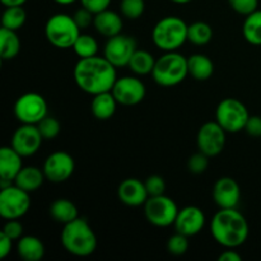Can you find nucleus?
<instances>
[{
	"label": "nucleus",
	"mask_w": 261,
	"mask_h": 261,
	"mask_svg": "<svg viewBox=\"0 0 261 261\" xmlns=\"http://www.w3.org/2000/svg\"><path fill=\"white\" fill-rule=\"evenodd\" d=\"M250 114L247 107L237 98H224L216 110V121L227 133H239L245 130Z\"/></svg>",
	"instance_id": "7"
},
{
	"label": "nucleus",
	"mask_w": 261,
	"mask_h": 261,
	"mask_svg": "<svg viewBox=\"0 0 261 261\" xmlns=\"http://www.w3.org/2000/svg\"><path fill=\"white\" fill-rule=\"evenodd\" d=\"M73 50L79 59L92 58L98 54V42L96 38L88 33H81L76 38L75 43L73 46Z\"/></svg>",
	"instance_id": "31"
},
{
	"label": "nucleus",
	"mask_w": 261,
	"mask_h": 261,
	"mask_svg": "<svg viewBox=\"0 0 261 261\" xmlns=\"http://www.w3.org/2000/svg\"><path fill=\"white\" fill-rule=\"evenodd\" d=\"M209 229L214 241L226 249H236L247 241L250 228L237 208L219 209L211 219Z\"/></svg>",
	"instance_id": "2"
},
{
	"label": "nucleus",
	"mask_w": 261,
	"mask_h": 261,
	"mask_svg": "<svg viewBox=\"0 0 261 261\" xmlns=\"http://www.w3.org/2000/svg\"><path fill=\"white\" fill-rule=\"evenodd\" d=\"M2 2V4L4 5V7H20L23 4H24L27 0H0Z\"/></svg>",
	"instance_id": "44"
},
{
	"label": "nucleus",
	"mask_w": 261,
	"mask_h": 261,
	"mask_svg": "<svg viewBox=\"0 0 261 261\" xmlns=\"http://www.w3.org/2000/svg\"><path fill=\"white\" fill-rule=\"evenodd\" d=\"M209 166V157L204 153L199 152L191 155L188 161V168L194 175H201L208 170Z\"/></svg>",
	"instance_id": "35"
},
{
	"label": "nucleus",
	"mask_w": 261,
	"mask_h": 261,
	"mask_svg": "<svg viewBox=\"0 0 261 261\" xmlns=\"http://www.w3.org/2000/svg\"><path fill=\"white\" fill-rule=\"evenodd\" d=\"M60 241L69 254L76 257L91 256L97 249V237L84 218H76L64 224Z\"/></svg>",
	"instance_id": "3"
},
{
	"label": "nucleus",
	"mask_w": 261,
	"mask_h": 261,
	"mask_svg": "<svg viewBox=\"0 0 261 261\" xmlns=\"http://www.w3.org/2000/svg\"><path fill=\"white\" fill-rule=\"evenodd\" d=\"M189 75L196 81H208L214 73V64L211 58L204 54H193L188 58Z\"/></svg>",
	"instance_id": "24"
},
{
	"label": "nucleus",
	"mask_w": 261,
	"mask_h": 261,
	"mask_svg": "<svg viewBox=\"0 0 261 261\" xmlns=\"http://www.w3.org/2000/svg\"><path fill=\"white\" fill-rule=\"evenodd\" d=\"M212 196L219 209L237 208L241 199V189L234 178L221 177L213 185Z\"/></svg>",
	"instance_id": "17"
},
{
	"label": "nucleus",
	"mask_w": 261,
	"mask_h": 261,
	"mask_svg": "<svg viewBox=\"0 0 261 261\" xmlns=\"http://www.w3.org/2000/svg\"><path fill=\"white\" fill-rule=\"evenodd\" d=\"M171 2L175 3V4L182 5V4H188V3H190L191 0H171Z\"/></svg>",
	"instance_id": "46"
},
{
	"label": "nucleus",
	"mask_w": 261,
	"mask_h": 261,
	"mask_svg": "<svg viewBox=\"0 0 261 261\" xmlns=\"http://www.w3.org/2000/svg\"><path fill=\"white\" fill-rule=\"evenodd\" d=\"M81 28L74 20L73 15L58 13L51 15L45 24L46 40L56 48H73L76 38L81 35Z\"/></svg>",
	"instance_id": "6"
},
{
	"label": "nucleus",
	"mask_w": 261,
	"mask_h": 261,
	"mask_svg": "<svg viewBox=\"0 0 261 261\" xmlns=\"http://www.w3.org/2000/svg\"><path fill=\"white\" fill-rule=\"evenodd\" d=\"M245 130L249 135L254 138L261 137V116H250Z\"/></svg>",
	"instance_id": "41"
},
{
	"label": "nucleus",
	"mask_w": 261,
	"mask_h": 261,
	"mask_svg": "<svg viewBox=\"0 0 261 261\" xmlns=\"http://www.w3.org/2000/svg\"><path fill=\"white\" fill-rule=\"evenodd\" d=\"M42 142L43 138L37 125L22 124L13 133L10 145L24 158L35 155L42 145Z\"/></svg>",
	"instance_id": "15"
},
{
	"label": "nucleus",
	"mask_w": 261,
	"mask_h": 261,
	"mask_svg": "<svg viewBox=\"0 0 261 261\" xmlns=\"http://www.w3.org/2000/svg\"><path fill=\"white\" fill-rule=\"evenodd\" d=\"M3 232L13 241H18L23 236V226L18 219H9L3 227Z\"/></svg>",
	"instance_id": "39"
},
{
	"label": "nucleus",
	"mask_w": 261,
	"mask_h": 261,
	"mask_svg": "<svg viewBox=\"0 0 261 261\" xmlns=\"http://www.w3.org/2000/svg\"><path fill=\"white\" fill-rule=\"evenodd\" d=\"M157 59L147 50H138L133 54L132 59L129 61V65L127 68L130 69L133 74L138 76L148 75V74H152L153 68H154V64Z\"/></svg>",
	"instance_id": "26"
},
{
	"label": "nucleus",
	"mask_w": 261,
	"mask_h": 261,
	"mask_svg": "<svg viewBox=\"0 0 261 261\" xmlns=\"http://www.w3.org/2000/svg\"><path fill=\"white\" fill-rule=\"evenodd\" d=\"M54 2L56 3V4H59V5H71V4H74V3L75 2H78V0H54Z\"/></svg>",
	"instance_id": "45"
},
{
	"label": "nucleus",
	"mask_w": 261,
	"mask_h": 261,
	"mask_svg": "<svg viewBox=\"0 0 261 261\" xmlns=\"http://www.w3.org/2000/svg\"><path fill=\"white\" fill-rule=\"evenodd\" d=\"M188 27L182 18L176 15L163 17L153 27V43L163 53L177 51L188 41Z\"/></svg>",
	"instance_id": "4"
},
{
	"label": "nucleus",
	"mask_w": 261,
	"mask_h": 261,
	"mask_svg": "<svg viewBox=\"0 0 261 261\" xmlns=\"http://www.w3.org/2000/svg\"><path fill=\"white\" fill-rule=\"evenodd\" d=\"M226 133L217 121H208L201 125L196 138L199 152L204 153L209 158L221 154L226 147Z\"/></svg>",
	"instance_id": "12"
},
{
	"label": "nucleus",
	"mask_w": 261,
	"mask_h": 261,
	"mask_svg": "<svg viewBox=\"0 0 261 261\" xmlns=\"http://www.w3.org/2000/svg\"><path fill=\"white\" fill-rule=\"evenodd\" d=\"M73 18L81 30H87L88 27L93 25L94 14L91 12V10H88L84 7L79 8L78 10H75V13L73 14Z\"/></svg>",
	"instance_id": "38"
},
{
	"label": "nucleus",
	"mask_w": 261,
	"mask_h": 261,
	"mask_svg": "<svg viewBox=\"0 0 261 261\" xmlns=\"http://www.w3.org/2000/svg\"><path fill=\"white\" fill-rule=\"evenodd\" d=\"M20 40L17 31L7 30L3 27L0 31V56L2 60H12L19 54Z\"/></svg>",
	"instance_id": "27"
},
{
	"label": "nucleus",
	"mask_w": 261,
	"mask_h": 261,
	"mask_svg": "<svg viewBox=\"0 0 261 261\" xmlns=\"http://www.w3.org/2000/svg\"><path fill=\"white\" fill-rule=\"evenodd\" d=\"M137 51V41L132 36L120 35L107 38L105 43L103 56L115 66V68H124L129 65L133 54Z\"/></svg>",
	"instance_id": "11"
},
{
	"label": "nucleus",
	"mask_w": 261,
	"mask_h": 261,
	"mask_svg": "<svg viewBox=\"0 0 261 261\" xmlns=\"http://www.w3.org/2000/svg\"><path fill=\"white\" fill-rule=\"evenodd\" d=\"M13 249V240L9 236L0 232V259H5Z\"/></svg>",
	"instance_id": "42"
},
{
	"label": "nucleus",
	"mask_w": 261,
	"mask_h": 261,
	"mask_svg": "<svg viewBox=\"0 0 261 261\" xmlns=\"http://www.w3.org/2000/svg\"><path fill=\"white\" fill-rule=\"evenodd\" d=\"M122 25H124V20H122L121 13L106 9L94 14L93 27L103 37L110 38L120 35Z\"/></svg>",
	"instance_id": "20"
},
{
	"label": "nucleus",
	"mask_w": 261,
	"mask_h": 261,
	"mask_svg": "<svg viewBox=\"0 0 261 261\" xmlns=\"http://www.w3.org/2000/svg\"><path fill=\"white\" fill-rule=\"evenodd\" d=\"M48 213L56 223H60L63 226L78 218V209L75 204L68 199H56L55 201H53Z\"/></svg>",
	"instance_id": "25"
},
{
	"label": "nucleus",
	"mask_w": 261,
	"mask_h": 261,
	"mask_svg": "<svg viewBox=\"0 0 261 261\" xmlns=\"http://www.w3.org/2000/svg\"><path fill=\"white\" fill-rule=\"evenodd\" d=\"M189 75L188 58L178 51L163 53L155 60L153 68V81L161 87H175L182 83Z\"/></svg>",
	"instance_id": "5"
},
{
	"label": "nucleus",
	"mask_w": 261,
	"mask_h": 261,
	"mask_svg": "<svg viewBox=\"0 0 261 261\" xmlns=\"http://www.w3.org/2000/svg\"><path fill=\"white\" fill-rule=\"evenodd\" d=\"M42 170L46 180L54 184H61L71 177L75 170V162L68 152L58 150L46 158Z\"/></svg>",
	"instance_id": "14"
},
{
	"label": "nucleus",
	"mask_w": 261,
	"mask_h": 261,
	"mask_svg": "<svg viewBox=\"0 0 261 261\" xmlns=\"http://www.w3.org/2000/svg\"><path fill=\"white\" fill-rule=\"evenodd\" d=\"M79 2H81L82 7L91 10L93 14H97V13L102 12V10L109 9L112 0H79Z\"/></svg>",
	"instance_id": "40"
},
{
	"label": "nucleus",
	"mask_w": 261,
	"mask_h": 261,
	"mask_svg": "<svg viewBox=\"0 0 261 261\" xmlns=\"http://www.w3.org/2000/svg\"><path fill=\"white\" fill-rule=\"evenodd\" d=\"M219 261H241V256L233 249H227L218 257Z\"/></svg>",
	"instance_id": "43"
},
{
	"label": "nucleus",
	"mask_w": 261,
	"mask_h": 261,
	"mask_svg": "<svg viewBox=\"0 0 261 261\" xmlns=\"http://www.w3.org/2000/svg\"><path fill=\"white\" fill-rule=\"evenodd\" d=\"M178 206L175 200L167 195L149 196L144 204V214L150 224L160 228L173 226L178 213Z\"/></svg>",
	"instance_id": "8"
},
{
	"label": "nucleus",
	"mask_w": 261,
	"mask_h": 261,
	"mask_svg": "<svg viewBox=\"0 0 261 261\" xmlns=\"http://www.w3.org/2000/svg\"><path fill=\"white\" fill-rule=\"evenodd\" d=\"M228 3L234 12L245 17L254 13L259 7V0H228Z\"/></svg>",
	"instance_id": "36"
},
{
	"label": "nucleus",
	"mask_w": 261,
	"mask_h": 261,
	"mask_svg": "<svg viewBox=\"0 0 261 261\" xmlns=\"http://www.w3.org/2000/svg\"><path fill=\"white\" fill-rule=\"evenodd\" d=\"M22 155L10 145L0 149V186L7 188L14 182V178L23 168Z\"/></svg>",
	"instance_id": "18"
},
{
	"label": "nucleus",
	"mask_w": 261,
	"mask_h": 261,
	"mask_svg": "<svg viewBox=\"0 0 261 261\" xmlns=\"http://www.w3.org/2000/svg\"><path fill=\"white\" fill-rule=\"evenodd\" d=\"M45 180L46 177L43 170L36 167V166H25L14 178V184L31 194L38 190Z\"/></svg>",
	"instance_id": "23"
},
{
	"label": "nucleus",
	"mask_w": 261,
	"mask_h": 261,
	"mask_svg": "<svg viewBox=\"0 0 261 261\" xmlns=\"http://www.w3.org/2000/svg\"><path fill=\"white\" fill-rule=\"evenodd\" d=\"M117 103L122 106H135L145 98L147 88L142 79L133 75L117 78L111 89Z\"/></svg>",
	"instance_id": "13"
},
{
	"label": "nucleus",
	"mask_w": 261,
	"mask_h": 261,
	"mask_svg": "<svg viewBox=\"0 0 261 261\" xmlns=\"http://www.w3.org/2000/svg\"><path fill=\"white\" fill-rule=\"evenodd\" d=\"M43 140H53L60 134V122L53 116H46L37 124Z\"/></svg>",
	"instance_id": "33"
},
{
	"label": "nucleus",
	"mask_w": 261,
	"mask_h": 261,
	"mask_svg": "<svg viewBox=\"0 0 261 261\" xmlns=\"http://www.w3.org/2000/svg\"><path fill=\"white\" fill-rule=\"evenodd\" d=\"M145 10L144 0H121L120 2V13L124 18L130 20L139 19Z\"/></svg>",
	"instance_id": "32"
},
{
	"label": "nucleus",
	"mask_w": 261,
	"mask_h": 261,
	"mask_svg": "<svg viewBox=\"0 0 261 261\" xmlns=\"http://www.w3.org/2000/svg\"><path fill=\"white\" fill-rule=\"evenodd\" d=\"M117 101L114 97L111 91L103 92L93 96L91 102V111L92 115L97 120H109L116 112Z\"/></svg>",
	"instance_id": "22"
},
{
	"label": "nucleus",
	"mask_w": 261,
	"mask_h": 261,
	"mask_svg": "<svg viewBox=\"0 0 261 261\" xmlns=\"http://www.w3.org/2000/svg\"><path fill=\"white\" fill-rule=\"evenodd\" d=\"M145 188H147L149 196L163 195L166 190V182L163 177L158 175H152L144 181Z\"/></svg>",
	"instance_id": "37"
},
{
	"label": "nucleus",
	"mask_w": 261,
	"mask_h": 261,
	"mask_svg": "<svg viewBox=\"0 0 261 261\" xmlns=\"http://www.w3.org/2000/svg\"><path fill=\"white\" fill-rule=\"evenodd\" d=\"M242 35L251 45L261 46V10L257 9L246 15L242 24Z\"/></svg>",
	"instance_id": "28"
},
{
	"label": "nucleus",
	"mask_w": 261,
	"mask_h": 261,
	"mask_svg": "<svg viewBox=\"0 0 261 261\" xmlns=\"http://www.w3.org/2000/svg\"><path fill=\"white\" fill-rule=\"evenodd\" d=\"M205 223L206 218L204 212L195 205H188L178 211L173 226L176 232L191 237L200 233Z\"/></svg>",
	"instance_id": "16"
},
{
	"label": "nucleus",
	"mask_w": 261,
	"mask_h": 261,
	"mask_svg": "<svg viewBox=\"0 0 261 261\" xmlns=\"http://www.w3.org/2000/svg\"><path fill=\"white\" fill-rule=\"evenodd\" d=\"M17 254L24 261H40L45 256V245L36 236H22L17 241Z\"/></svg>",
	"instance_id": "21"
},
{
	"label": "nucleus",
	"mask_w": 261,
	"mask_h": 261,
	"mask_svg": "<svg viewBox=\"0 0 261 261\" xmlns=\"http://www.w3.org/2000/svg\"><path fill=\"white\" fill-rule=\"evenodd\" d=\"M213 37V30L205 22H194L188 27V41L195 46L208 45Z\"/></svg>",
	"instance_id": "29"
},
{
	"label": "nucleus",
	"mask_w": 261,
	"mask_h": 261,
	"mask_svg": "<svg viewBox=\"0 0 261 261\" xmlns=\"http://www.w3.org/2000/svg\"><path fill=\"white\" fill-rule=\"evenodd\" d=\"M116 69L105 56L79 59L73 70L74 81L82 91L96 96L111 91L117 79Z\"/></svg>",
	"instance_id": "1"
},
{
	"label": "nucleus",
	"mask_w": 261,
	"mask_h": 261,
	"mask_svg": "<svg viewBox=\"0 0 261 261\" xmlns=\"http://www.w3.org/2000/svg\"><path fill=\"white\" fill-rule=\"evenodd\" d=\"M117 196L119 200L122 204L127 206H137L144 205L145 201L149 198L147 188H145V182L140 181L139 178H126L122 181L117 188Z\"/></svg>",
	"instance_id": "19"
},
{
	"label": "nucleus",
	"mask_w": 261,
	"mask_h": 261,
	"mask_svg": "<svg viewBox=\"0 0 261 261\" xmlns=\"http://www.w3.org/2000/svg\"><path fill=\"white\" fill-rule=\"evenodd\" d=\"M27 14L23 7H5L4 13L2 17L3 27L7 30L19 31L24 25Z\"/></svg>",
	"instance_id": "30"
},
{
	"label": "nucleus",
	"mask_w": 261,
	"mask_h": 261,
	"mask_svg": "<svg viewBox=\"0 0 261 261\" xmlns=\"http://www.w3.org/2000/svg\"><path fill=\"white\" fill-rule=\"evenodd\" d=\"M48 106L43 96L28 92L18 97L14 103V116L20 124L37 125L47 116Z\"/></svg>",
	"instance_id": "10"
},
{
	"label": "nucleus",
	"mask_w": 261,
	"mask_h": 261,
	"mask_svg": "<svg viewBox=\"0 0 261 261\" xmlns=\"http://www.w3.org/2000/svg\"><path fill=\"white\" fill-rule=\"evenodd\" d=\"M189 237L185 234H181L176 232L175 234L168 239L167 241V250L171 255L173 256H181V255L186 254L189 250Z\"/></svg>",
	"instance_id": "34"
},
{
	"label": "nucleus",
	"mask_w": 261,
	"mask_h": 261,
	"mask_svg": "<svg viewBox=\"0 0 261 261\" xmlns=\"http://www.w3.org/2000/svg\"><path fill=\"white\" fill-rule=\"evenodd\" d=\"M31 196L30 193L20 189L19 186L12 185L3 188L0 191V216L7 219H19L30 211Z\"/></svg>",
	"instance_id": "9"
}]
</instances>
